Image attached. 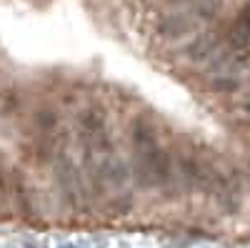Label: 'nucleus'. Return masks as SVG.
I'll use <instances>...</instances> for the list:
<instances>
[{
  "mask_svg": "<svg viewBox=\"0 0 250 248\" xmlns=\"http://www.w3.org/2000/svg\"><path fill=\"white\" fill-rule=\"evenodd\" d=\"M78 131L83 138H88V140H98L105 135V113H103V108H85L80 115H78Z\"/></svg>",
  "mask_w": 250,
  "mask_h": 248,
  "instance_id": "nucleus-2",
  "label": "nucleus"
},
{
  "mask_svg": "<svg viewBox=\"0 0 250 248\" xmlns=\"http://www.w3.org/2000/svg\"><path fill=\"white\" fill-rule=\"evenodd\" d=\"M193 30V20L185 13H168L160 15L155 23V35L163 40H180Z\"/></svg>",
  "mask_w": 250,
  "mask_h": 248,
  "instance_id": "nucleus-1",
  "label": "nucleus"
},
{
  "mask_svg": "<svg viewBox=\"0 0 250 248\" xmlns=\"http://www.w3.org/2000/svg\"><path fill=\"white\" fill-rule=\"evenodd\" d=\"M243 111H245V113H250V95L243 100Z\"/></svg>",
  "mask_w": 250,
  "mask_h": 248,
  "instance_id": "nucleus-7",
  "label": "nucleus"
},
{
  "mask_svg": "<svg viewBox=\"0 0 250 248\" xmlns=\"http://www.w3.org/2000/svg\"><path fill=\"white\" fill-rule=\"evenodd\" d=\"M133 146H135V153L158 146L153 123H133Z\"/></svg>",
  "mask_w": 250,
  "mask_h": 248,
  "instance_id": "nucleus-4",
  "label": "nucleus"
},
{
  "mask_svg": "<svg viewBox=\"0 0 250 248\" xmlns=\"http://www.w3.org/2000/svg\"><path fill=\"white\" fill-rule=\"evenodd\" d=\"M35 123H38L40 131H53L58 126V115L53 111H38L35 113Z\"/></svg>",
  "mask_w": 250,
  "mask_h": 248,
  "instance_id": "nucleus-6",
  "label": "nucleus"
},
{
  "mask_svg": "<svg viewBox=\"0 0 250 248\" xmlns=\"http://www.w3.org/2000/svg\"><path fill=\"white\" fill-rule=\"evenodd\" d=\"M210 88L213 93H235L238 88H240V83H238V78H230V75H220V78H213L210 80Z\"/></svg>",
  "mask_w": 250,
  "mask_h": 248,
  "instance_id": "nucleus-5",
  "label": "nucleus"
},
{
  "mask_svg": "<svg viewBox=\"0 0 250 248\" xmlns=\"http://www.w3.org/2000/svg\"><path fill=\"white\" fill-rule=\"evenodd\" d=\"M223 33H215V30H210V33H205V35H200V38H195L190 45L185 48V55L190 58V60H205V58H210L218 48H223Z\"/></svg>",
  "mask_w": 250,
  "mask_h": 248,
  "instance_id": "nucleus-3",
  "label": "nucleus"
}]
</instances>
